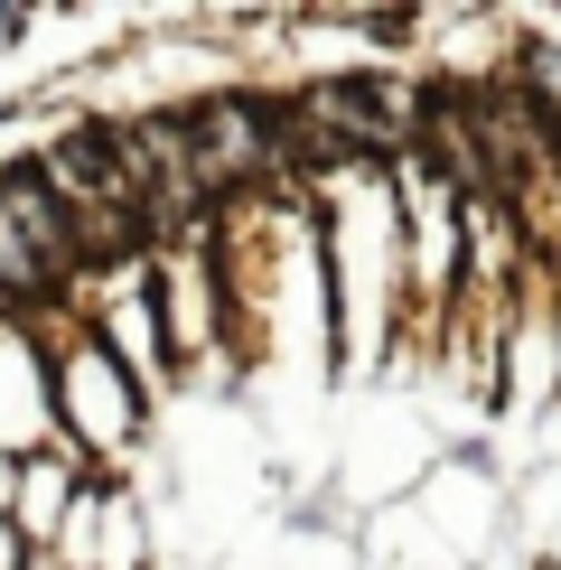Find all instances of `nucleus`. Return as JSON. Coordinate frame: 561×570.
<instances>
[{"instance_id":"nucleus-1","label":"nucleus","mask_w":561,"mask_h":570,"mask_svg":"<svg viewBox=\"0 0 561 570\" xmlns=\"http://www.w3.org/2000/svg\"><path fill=\"white\" fill-rule=\"evenodd\" d=\"M178 140H187V169H197V197H225V187L272 169V122H253L244 104L178 112Z\"/></svg>"},{"instance_id":"nucleus-2","label":"nucleus","mask_w":561,"mask_h":570,"mask_svg":"<svg viewBox=\"0 0 561 570\" xmlns=\"http://www.w3.org/2000/svg\"><path fill=\"white\" fill-rule=\"evenodd\" d=\"M0 216H10V234L29 244V263L57 281V272H76V225H66V206H57V187H47L38 169H10V187H0Z\"/></svg>"},{"instance_id":"nucleus-3","label":"nucleus","mask_w":561,"mask_h":570,"mask_svg":"<svg viewBox=\"0 0 561 570\" xmlns=\"http://www.w3.org/2000/svg\"><path fill=\"white\" fill-rule=\"evenodd\" d=\"M309 112H337V131H356V140H393V131H403V94H393V85H318L309 94Z\"/></svg>"},{"instance_id":"nucleus-4","label":"nucleus","mask_w":561,"mask_h":570,"mask_svg":"<svg viewBox=\"0 0 561 570\" xmlns=\"http://www.w3.org/2000/svg\"><path fill=\"white\" fill-rule=\"evenodd\" d=\"M533 76H543V85L561 94V57H552V47H533Z\"/></svg>"},{"instance_id":"nucleus-5","label":"nucleus","mask_w":561,"mask_h":570,"mask_svg":"<svg viewBox=\"0 0 561 570\" xmlns=\"http://www.w3.org/2000/svg\"><path fill=\"white\" fill-rule=\"evenodd\" d=\"M19 29H29V10H0V38H19Z\"/></svg>"}]
</instances>
